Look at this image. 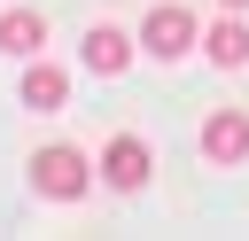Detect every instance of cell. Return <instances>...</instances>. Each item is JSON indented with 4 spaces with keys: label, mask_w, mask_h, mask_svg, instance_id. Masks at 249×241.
<instances>
[{
    "label": "cell",
    "mask_w": 249,
    "mask_h": 241,
    "mask_svg": "<svg viewBox=\"0 0 249 241\" xmlns=\"http://www.w3.org/2000/svg\"><path fill=\"white\" fill-rule=\"evenodd\" d=\"M62 101H70V78L54 62H31L23 70V109H62Z\"/></svg>",
    "instance_id": "8"
},
{
    "label": "cell",
    "mask_w": 249,
    "mask_h": 241,
    "mask_svg": "<svg viewBox=\"0 0 249 241\" xmlns=\"http://www.w3.org/2000/svg\"><path fill=\"white\" fill-rule=\"evenodd\" d=\"M140 47H148L156 62H179V54L195 47V16H187V8H171V0H163V8H148V23H140Z\"/></svg>",
    "instance_id": "2"
},
{
    "label": "cell",
    "mask_w": 249,
    "mask_h": 241,
    "mask_svg": "<svg viewBox=\"0 0 249 241\" xmlns=\"http://www.w3.org/2000/svg\"><path fill=\"white\" fill-rule=\"evenodd\" d=\"M202 155H210V163H241V155H249V109L202 117Z\"/></svg>",
    "instance_id": "4"
},
{
    "label": "cell",
    "mask_w": 249,
    "mask_h": 241,
    "mask_svg": "<svg viewBox=\"0 0 249 241\" xmlns=\"http://www.w3.org/2000/svg\"><path fill=\"white\" fill-rule=\"evenodd\" d=\"M218 8H233V16H241V8H249V0H218Z\"/></svg>",
    "instance_id": "9"
},
{
    "label": "cell",
    "mask_w": 249,
    "mask_h": 241,
    "mask_svg": "<svg viewBox=\"0 0 249 241\" xmlns=\"http://www.w3.org/2000/svg\"><path fill=\"white\" fill-rule=\"evenodd\" d=\"M202 54H210L218 70H241V62H249V23H241V16L210 23V31H202Z\"/></svg>",
    "instance_id": "6"
},
{
    "label": "cell",
    "mask_w": 249,
    "mask_h": 241,
    "mask_svg": "<svg viewBox=\"0 0 249 241\" xmlns=\"http://www.w3.org/2000/svg\"><path fill=\"white\" fill-rule=\"evenodd\" d=\"M78 54H86V70H93V78H117V70H124V62H132V39H124V31H117V23H93V31H86V47H78Z\"/></svg>",
    "instance_id": "5"
},
{
    "label": "cell",
    "mask_w": 249,
    "mask_h": 241,
    "mask_svg": "<svg viewBox=\"0 0 249 241\" xmlns=\"http://www.w3.org/2000/svg\"><path fill=\"white\" fill-rule=\"evenodd\" d=\"M0 47H8V54H39V47H47V16H39V8H8V16H0Z\"/></svg>",
    "instance_id": "7"
},
{
    "label": "cell",
    "mask_w": 249,
    "mask_h": 241,
    "mask_svg": "<svg viewBox=\"0 0 249 241\" xmlns=\"http://www.w3.org/2000/svg\"><path fill=\"white\" fill-rule=\"evenodd\" d=\"M31 187H39L47 202H78V194L93 187V163H86L78 148H62V140H54V148H39V155H31Z\"/></svg>",
    "instance_id": "1"
},
{
    "label": "cell",
    "mask_w": 249,
    "mask_h": 241,
    "mask_svg": "<svg viewBox=\"0 0 249 241\" xmlns=\"http://www.w3.org/2000/svg\"><path fill=\"white\" fill-rule=\"evenodd\" d=\"M148 171H156V155H148V140H132V132H117V140L101 148V179H109L117 194H140V187H148Z\"/></svg>",
    "instance_id": "3"
}]
</instances>
